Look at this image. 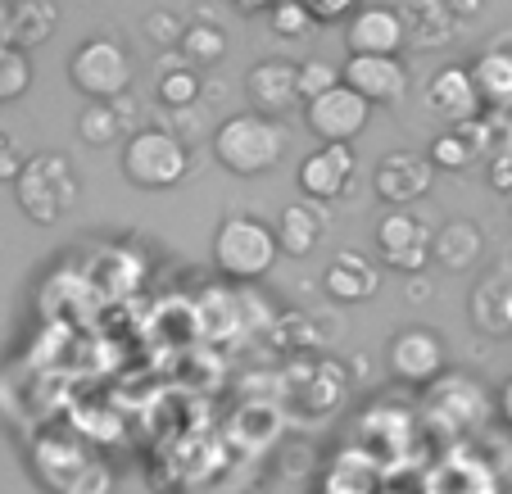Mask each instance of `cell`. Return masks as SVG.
Masks as SVG:
<instances>
[{
    "instance_id": "cell-5",
    "label": "cell",
    "mask_w": 512,
    "mask_h": 494,
    "mask_svg": "<svg viewBox=\"0 0 512 494\" xmlns=\"http://www.w3.org/2000/svg\"><path fill=\"white\" fill-rule=\"evenodd\" d=\"M136 78V59L132 50L118 37L100 32V37H87L73 55H68V82L73 91L87 100H100V105H118L127 96Z\"/></svg>"
},
{
    "instance_id": "cell-25",
    "label": "cell",
    "mask_w": 512,
    "mask_h": 494,
    "mask_svg": "<svg viewBox=\"0 0 512 494\" xmlns=\"http://www.w3.org/2000/svg\"><path fill=\"white\" fill-rule=\"evenodd\" d=\"M426 159L435 164V173H463V168H472L476 150L467 146L463 136H458V127H445V132L431 136V146H426Z\"/></svg>"
},
{
    "instance_id": "cell-10",
    "label": "cell",
    "mask_w": 512,
    "mask_h": 494,
    "mask_svg": "<svg viewBox=\"0 0 512 494\" xmlns=\"http://www.w3.org/2000/svg\"><path fill=\"white\" fill-rule=\"evenodd\" d=\"M245 96H250V109L263 118H286L290 109H300V64L290 59H259L245 73Z\"/></svg>"
},
{
    "instance_id": "cell-24",
    "label": "cell",
    "mask_w": 512,
    "mask_h": 494,
    "mask_svg": "<svg viewBox=\"0 0 512 494\" xmlns=\"http://www.w3.org/2000/svg\"><path fill=\"white\" fill-rule=\"evenodd\" d=\"M123 132V118H118V105H100V100H87L78 114V141L91 150H105L118 141Z\"/></svg>"
},
{
    "instance_id": "cell-32",
    "label": "cell",
    "mask_w": 512,
    "mask_h": 494,
    "mask_svg": "<svg viewBox=\"0 0 512 494\" xmlns=\"http://www.w3.org/2000/svg\"><path fill=\"white\" fill-rule=\"evenodd\" d=\"M73 494H114V472L100 463H91L87 472H82V481L73 485Z\"/></svg>"
},
{
    "instance_id": "cell-36",
    "label": "cell",
    "mask_w": 512,
    "mask_h": 494,
    "mask_svg": "<svg viewBox=\"0 0 512 494\" xmlns=\"http://www.w3.org/2000/svg\"><path fill=\"white\" fill-rule=\"evenodd\" d=\"M494 413L508 422V431H512V377L499 386V395H494Z\"/></svg>"
},
{
    "instance_id": "cell-17",
    "label": "cell",
    "mask_w": 512,
    "mask_h": 494,
    "mask_svg": "<svg viewBox=\"0 0 512 494\" xmlns=\"http://www.w3.org/2000/svg\"><path fill=\"white\" fill-rule=\"evenodd\" d=\"M485 254V232L476 218H449L431 236V263L445 272H472Z\"/></svg>"
},
{
    "instance_id": "cell-23",
    "label": "cell",
    "mask_w": 512,
    "mask_h": 494,
    "mask_svg": "<svg viewBox=\"0 0 512 494\" xmlns=\"http://www.w3.org/2000/svg\"><path fill=\"white\" fill-rule=\"evenodd\" d=\"M177 55H182L191 68H213V64H223V59H227V32L218 28V23H209V19L186 23Z\"/></svg>"
},
{
    "instance_id": "cell-40",
    "label": "cell",
    "mask_w": 512,
    "mask_h": 494,
    "mask_svg": "<svg viewBox=\"0 0 512 494\" xmlns=\"http://www.w3.org/2000/svg\"><path fill=\"white\" fill-rule=\"evenodd\" d=\"M508 204H512V195H508Z\"/></svg>"
},
{
    "instance_id": "cell-12",
    "label": "cell",
    "mask_w": 512,
    "mask_h": 494,
    "mask_svg": "<svg viewBox=\"0 0 512 494\" xmlns=\"http://www.w3.org/2000/svg\"><path fill=\"white\" fill-rule=\"evenodd\" d=\"M345 46L349 55H399L408 46L404 14L395 5H363L345 23Z\"/></svg>"
},
{
    "instance_id": "cell-18",
    "label": "cell",
    "mask_w": 512,
    "mask_h": 494,
    "mask_svg": "<svg viewBox=\"0 0 512 494\" xmlns=\"http://www.w3.org/2000/svg\"><path fill=\"white\" fill-rule=\"evenodd\" d=\"M399 14H404V32L413 50H440L458 32V14L449 10V0H404Z\"/></svg>"
},
{
    "instance_id": "cell-9",
    "label": "cell",
    "mask_w": 512,
    "mask_h": 494,
    "mask_svg": "<svg viewBox=\"0 0 512 494\" xmlns=\"http://www.w3.org/2000/svg\"><path fill=\"white\" fill-rule=\"evenodd\" d=\"M435 182V164L417 150H390L372 168V191L386 200V209H413Z\"/></svg>"
},
{
    "instance_id": "cell-30",
    "label": "cell",
    "mask_w": 512,
    "mask_h": 494,
    "mask_svg": "<svg viewBox=\"0 0 512 494\" xmlns=\"http://www.w3.org/2000/svg\"><path fill=\"white\" fill-rule=\"evenodd\" d=\"M309 10L318 23H349L363 10V0H309Z\"/></svg>"
},
{
    "instance_id": "cell-3",
    "label": "cell",
    "mask_w": 512,
    "mask_h": 494,
    "mask_svg": "<svg viewBox=\"0 0 512 494\" xmlns=\"http://www.w3.org/2000/svg\"><path fill=\"white\" fill-rule=\"evenodd\" d=\"M123 177L136 191H168L191 173V141L173 127H136L123 141Z\"/></svg>"
},
{
    "instance_id": "cell-22",
    "label": "cell",
    "mask_w": 512,
    "mask_h": 494,
    "mask_svg": "<svg viewBox=\"0 0 512 494\" xmlns=\"http://www.w3.org/2000/svg\"><path fill=\"white\" fill-rule=\"evenodd\" d=\"M204 82H200V68H191L182 55H173L164 68H159V82H155V100L164 109H173V114H182V109H191L195 100H200Z\"/></svg>"
},
{
    "instance_id": "cell-21",
    "label": "cell",
    "mask_w": 512,
    "mask_h": 494,
    "mask_svg": "<svg viewBox=\"0 0 512 494\" xmlns=\"http://www.w3.org/2000/svg\"><path fill=\"white\" fill-rule=\"evenodd\" d=\"M59 32L55 0H14V50H37Z\"/></svg>"
},
{
    "instance_id": "cell-1",
    "label": "cell",
    "mask_w": 512,
    "mask_h": 494,
    "mask_svg": "<svg viewBox=\"0 0 512 494\" xmlns=\"http://www.w3.org/2000/svg\"><path fill=\"white\" fill-rule=\"evenodd\" d=\"M209 146H213V159H218L227 173L263 177L286 159L290 136L277 118H263V114H254V109H245V114H232L213 127Z\"/></svg>"
},
{
    "instance_id": "cell-20",
    "label": "cell",
    "mask_w": 512,
    "mask_h": 494,
    "mask_svg": "<svg viewBox=\"0 0 512 494\" xmlns=\"http://www.w3.org/2000/svg\"><path fill=\"white\" fill-rule=\"evenodd\" d=\"M472 322L485 336H512V281L503 272L485 277L472 295Z\"/></svg>"
},
{
    "instance_id": "cell-39",
    "label": "cell",
    "mask_w": 512,
    "mask_h": 494,
    "mask_svg": "<svg viewBox=\"0 0 512 494\" xmlns=\"http://www.w3.org/2000/svg\"><path fill=\"white\" fill-rule=\"evenodd\" d=\"M499 150L503 155H512V114L503 118V127H499Z\"/></svg>"
},
{
    "instance_id": "cell-2",
    "label": "cell",
    "mask_w": 512,
    "mask_h": 494,
    "mask_svg": "<svg viewBox=\"0 0 512 494\" xmlns=\"http://www.w3.org/2000/svg\"><path fill=\"white\" fill-rule=\"evenodd\" d=\"M14 200H19L23 218L37 227H55L59 218H68L73 204L82 200V177L73 168V159L59 155V150L28 155L19 182H14Z\"/></svg>"
},
{
    "instance_id": "cell-34",
    "label": "cell",
    "mask_w": 512,
    "mask_h": 494,
    "mask_svg": "<svg viewBox=\"0 0 512 494\" xmlns=\"http://www.w3.org/2000/svg\"><path fill=\"white\" fill-rule=\"evenodd\" d=\"M14 50V0H0V55Z\"/></svg>"
},
{
    "instance_id": "cell-6",
    "label": "cell",
    "mask_w": 512,
    "mask_h": 494,
    "mask_svg": "<svg viewBox=\"0 0 512 494\" xmlns=\"http://www.w3.org/2000/svg\"><path fill=\"white\" fill-rule=\"evenodd\" d=\"M368 123H372V105L345 82L304 105V127L318 136V146H349V141L368 132Z\"/></svg>"
},
{
    "instance_id": "cell-26",
    "label": "cell",
    "mask_w": 512,
    "mask_h": 494,
    "mask_svg": "<svg viewBox=\"0 0 512 494\" xmlns=\"http://www.w3.org/2000/svg\"><path fill=\"white\" fill-rule=\"evenodd\" d=\"M32 91V55L28 50H5L0 55V105H14Z\"/></svg>"
},
{
    "instance_id": "cell-8",
    "label": "cell",
    "mask_w": 512,
    "mask_h": 494,
    "mask_svg": "<svg viewBox=\"0 0 512 494\" xmlns=\"http://www.w3.org/2000/svg\"><path fill=\"white\" fill-rule=\"evenodd\" d=\"M431 236L435 227H426L413 209H386L377 218V254L386 268L404 272V277H417L431 263Z\"/></svg>"
},
{
    "instance_id": "cell-4",
    "label": "cell",
    "mask_w": 512,
    "mask_h": 494,
    "mask_svg": "<svg viewBox=\"0 0 512 494\" xmlns=\"http://www.w3.org/2000/svg\"><path fill=\"white\" fill-rule=\"evenodd\" d=\"M281 241L277 227H268L254 214H227L213 232V263L232 281H259L277 268Z\"/></svg>"
},
{
    "instance_id": "cell-11",
    "label": "cell",
    "mask_w": 512,
    "mask_h": 494,
    "mask_svg": "<svg viewBox=\"0 0 512 494\" xmlns=\"http://www.w3.org/2000/svg\"><path fill=\"white\" fill-rule=\"evenodd\" d=\"M340 78L368 105H399L408 96V64L399 55H349Z\"/></svg>"
},
{
    "instance_id": "cell-28",
    "label": "cell",
    "mask_w": 512,
    "mask_h": 494,
    "mask_svg": "<svg viewBox=\"0 0 512 494\" xmlns=\"http://www.w3.org/2000/svg\"><path fill=\"white\" fill-rule=\"evenodd\" d=\"M141 28H145V41H150V46L177 50V46H182L186 23H182V14H177V10H145Z\"/></svg>"
},
{
    "instance_id": "cell-19",
    "label": "cell",
    "mask_w": 512,
    "mask_h": 494,
    "mask_svg": "<svg viewBox=\"0 0 512 494\" xmlns=\"http://www.w3.org/2000/svg\"><path fill=\"white\" fill-rule=\"evenodd\" d=\"M322 232H327V214L313 200H290L277 218L281 254H290V259H309L322 245Z\"/></svg>"
},
{
    "instance_id": "cell-35",
    "label": "cell",
    "mask_w": 512,
    "mask_h": 494,
    "mask_svg": "<svg viewBox=\"0 0 512 494\" xmlns=\"http://www.w3.org/2000/svg\"><path fill=\"white\" fill-rule=\"evenodd\" d=\"M404 295H408V304H422L426 295H431V277H426V272H417V277H404Z\"/></svg>"
},
{
    "instance_id": "cell-13",
    "label": "cell",
    "mask_w": 512,
    "mask_h": 494,
    "mask_svg": "<svg viewBox=\"0 0 512 494\" xmlns=\"http://www.w3.org/2000/svg\"><path fill=\"white\" fill-rule=\"evenodd\" d=\"M426 105L435 109L440 118L449 123H467V118H481L485 105H481V91L472 82V64H445L435 68L431 78H426Z\"/></svg>"
},
{
    "instance_id": "cell-16",
    "label": "cell",
    "mask_w": 512,
    "mask_h": 494,
    "mask_svg": "<svg viewBox=\"0 0 512 494\" xmlns=\"http://www.w3.org/2000/svg\"><path fill=\"white\" fill-rule=\"evenodd\" d=\"M472 82H476V91H481L485 114H494V118L512 114V46H508V37L490 41V46L472 59Z\"/></svg>"
},
{
    "instance_id": "cell-37",
    "label": "cell",
    "mask_w": 512,
    "mask_h": 494,
    "mask_svg": "<svg viewBox=\"0 0 512 494\" xmlns=\"http://www.w3.org/2000/svg\"><path fill=\"white\" fill-rule=\"evenodd\" d=\"M232 5H236L241 14H272L281 0H232Z\"/></svg>"
},
{
    "instance_id": "cell-29",
    "label": "cell",
    "mask_w": 512,
    "mask_h": 494,
    "mask_svg": "<svg viewBox=\"0 0 512 494\" xmlns=\"http://www.w3.org/2000/svg\"><path fill=\"white\" fill-rule=\"evenodd\" d=\"M340 68L336 64H327V59H300V100L309 105V100H318V96H327L331 87H340Z\"/></svg>"
},
{
    "instance_id": "cell-31",
    "label": "cell",
    "mask_w": 512,
    "mask_h": 494,
    "mask_svg": "<svg viewBox=\"0 0 512 494\" xmlns=\"http://www.w3.org/2000/svg\"><path fill=\"white\" fill-rule=\"evenodd\" d=\"M23 164H28V155L19 150V141L10 132H0V182H19Z\"/></svg>"
},
{
    "instance_id": "cell-33",
    "label": "cell",
    "mask_w": 512,
    "mask_h": 494,
    "mask_svg": "<svg viewBox=\"0 0 512 494\" xmlns=\"http://www.w3.org/2000/svg\"><path fill=\"white\" fill-rule=\"evenodd\" d=\"M485 182L494 186L499 195H512V155H490V164H485Z\"/></svg>"
},
{
    "instance_id": "cell-15",
    "label": "cell",
    "mask_w": 512,
    "mask_h": 494,
    "mask_svg": "<svg viewBox=\"0 0 512 494\" xmlns=\"http://www.w3.org/2000/svg\"><path fill=\"white\" fill-rule=\"evenodd\" d=\"M322 291L336 304H368L381 291V263H372L358 250H336L322 272Z\"/></svg>"
},
{
    "instance_id": "cell-38",
    "label": "cell",
    "mask_w": 512,
    "mask_h": 494,
    "mask_svg": "<svg viewBox=\"0 0 512 494\" xmlns=\"http://www.w3.org/2000/svg\"><path fill=\"white\" fill-rule=\"evenodd\" d=\"M449 10H454L458 19H476V14L485 10V0H449Z\"/></svg>"
},
{
    "instance_id": "cell-27",
    "label": "cell",
    "mask_w": 512,
    "mask_h": 494,
    "mask_svg": "<svg viewBox=\"0 0 512 494\" xmlns=\"http://www.w3.org/2000/svg\"><path fill=\"white\" fill-rule=\"evenodd\" d=\"M268 28H272V37H281V41H300L318 28V19H313L309 0H281L277 10L268 14Z\"/></svg>"
},
{
    "instance_id": "cell-7",
    "label": "cell",
    "mask_w": 512,
    "mask_h": 494,
    "mask_svg": "<svg viewBox=\"0 0 512 494\" xmlns=\"http://www.w3.org/2000/svg\"><path fill=\"white\" fill-rule=\"evenodd\" d=\"M386 368L404 386H431V381L445 377L449 349L440 340V331L431 327H399L386 345Z\"/></svg>"
},
{
    "instance_id": "cell-14",
    "label": "cell",
    "mask_w": 512,
    "mask_h": 494,
    "mask_svg": "<svg viewBox=\"0 0 512 494\" xmlns=\"http://www.w3.org/2000/svg\"><path fill=\"white\" fill-rule=\"evenodd\" d=\"M354 150L349 146H318L313 155L300 159V173H295V182H300L304 200L322 204V200H340L349 186V177H354Z\"/></svg>"
}]
</instances>
